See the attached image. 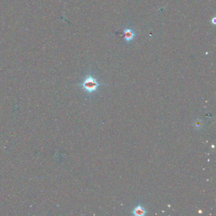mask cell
I'll return each instance as SVG.
<instances>
[{
  "mask_svg": "<svg viewBox=\"0 0 216 216\" xmlns=\"http://www.w3.org/2000/svg\"><path fill=\"white\" fill-rule=\"evenodd\" d=\"M123 36L124 40L127 43H129L134 41L135 37L136 36V34L131 28H128L124 29Z\"/></svg>",
  "mask_w": 216,
  "mask_h": 216,
  "instance_id": "2",
  "label": "cell"
},
{
  "mask_svg": "<svg viewBox=\"0 0 216 216\" xmlns=\"http://www.w3.org/2000/svg\"><path fill=\"white\" fill-rule=\"evenodd\" d=\"M132 214L136 216H143L147 214V210L143 206L138 204L132 209Z\"/></svg>",
  "mask_w": 216,
  "mask_h": 216,
  "instance_id": "3",
  "label": "cell"
},
{
  "mask_svg": "<svg viewBox=\"0 0 216 216\" xmlns=\"http://www.w3.org/2000/svg\"><path fill=\"white\" fill-rule=\"evenodd\" d=\"M104 85L105 84L99 83L98 79L91 73L88 74L83 81L78 84L84 92L89 95L98 91L99 88Z\"/></svg>",
  "mask_w": 216,
  "mask_h": 216,
  "instance_id": "1",
  "label": "cell"
},
{
  "mask_svg": "<svg viewBox=\"0 0 216 216\" xmlns=\"http://www.w3.org/2000/svg\"><path fill=\"white\" fill-rule=\"evenodd\" d=\"M194 126H195V129H200L202 128V126H203L202 121H195V123L194 124Z\"/></svg>",
  "mask_w": 216,
  "mask_h": 216,
  "instance_id": "4",
  "label": "cell"
},
{
  "mask_svg": "<svg viewBox=\"0 0 216 216\" xmlns=\"http://www.w3.org/2000/svg\"><path fill=\"white\" fill-rule=\"evenodd\" d=\"M212 22L214 23V25L215 24V18H214V19H213V20H212Z\"/></svg>",
  "mask_w": 216,
  "mask_h": 216,
  "instance_id": "5",
  "label": "cell"
}]
</instances>
